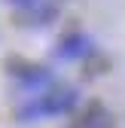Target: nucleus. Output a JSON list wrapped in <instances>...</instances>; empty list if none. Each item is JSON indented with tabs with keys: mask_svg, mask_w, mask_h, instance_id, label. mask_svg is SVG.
I'll return each mask as SVG.
<instances>
[{
	"mask_svg": "<svg viewBox=\"0 0 125 128\" xmlns=\"http://www.w3.org/2000/svg\"><path fill=\"white\" fill-rule=\"evenodd\" d=\"M76 101H80V94H76L73 86H67V82H52V86H46L43 92H37L34 98H28L24 107L15 110V116H18L22 122L64 116V113H70V110L76 107Z\"/></svg>",
	"mask_w": 125,
	"mask_h": 128,
	"instance_id": "nucleus-1",
	"label": "nucleus"
},
{
	"mask_svg": "<svg viewBox=\"0 0 125 128\" xmlns=\"http://www.w3.org/2000/svg\"><path fill=\"white\" fill-rule=\"evenodd\" d=\"M15 9V18L28 28H43L55 22V15L61 12L64 0H9Z\"/></svg>",
	"mask_w": 125,
	"mask_h": 128,
	"instance_id": "nucleus-2",
	"label": "nucleus"
},
{
	"mask_svg": "<svg viewBox=\"0 0 125 128\" xmlns=\"http://www.w3.org/2000/svg\"><path fill=\"white\" fill-rule=\"evenodd\" d=\"M9 76L15 79L18 86L30 88V92H43L46 86H52V76L46 67H40V64H30V61H9Z\"/></svg>",
	"mask_w": 125,
	"mask_h": 128,
	"instance_id": "nucleus-3",
	"label": "nucleus"
},
{
	"mask_svg": "<svg viewBox=\"0 0 125 128\" xmlns=\"http://www.w3.org/2000/svg\"><path fill=\"white\" fill-rule=\"evenodd\" d=\"M67 128H113V113L101 101H88L80 113L70 119Z\"/></svg>",
	"mask_w": 125,
	"mask_h": 128,
	"instance_id": "nucleus-4",
	"label": "nucleus"
},
{
	"mask_svg": "<svg viewBox=\"0 0 125 128\" xmlns=\"http://www.w3.org/2000/svg\"><path fill=\"white\" fill-rule=\"evenodd\" d=\"M92 49H88V37L86 34H67L58 40V58L64 61H73V58H86Z\"/></svg>",
	"mask_w": 125,
	"mask_h": 128,
	"instance_id": "nucleus-5",
	"label": "nucleus"
}]
</instances>
